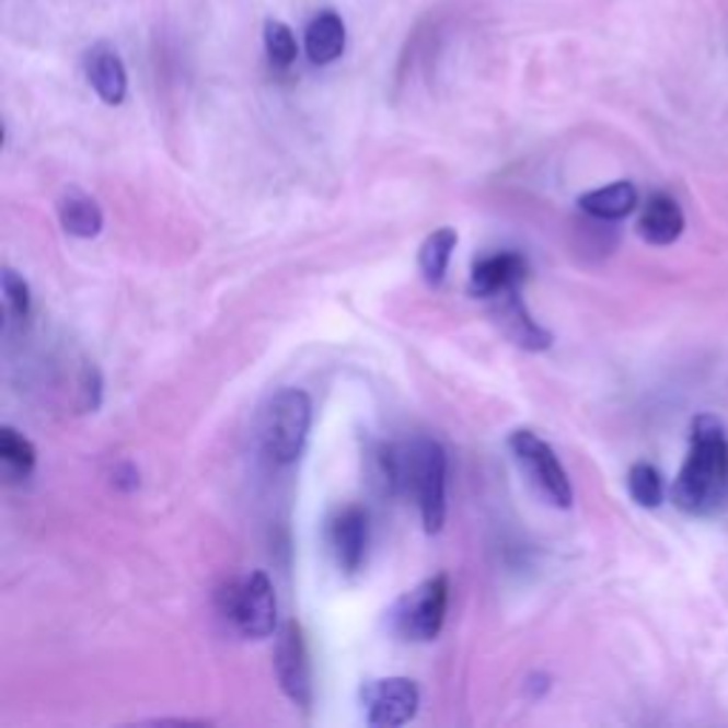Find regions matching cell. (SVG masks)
Instances as JSON below:
<instances>
[{
    "label": "cell",
    "mask_w": 728,
    "mask_h": 728,
    "mask_svg": "<svg viewBox=\"0 0 728 728\" xmlns=\"http://www.w3.org/2000/svg\"><path fill=\"white\" fill-rule=\"evenodd\" d=\"M80 393H83V411H97L100 373H97V368H92V365H85L83 379H80Z\"/></svg>",
    "instance_id": "cell-22"
},
{
    "label": "cell",
    "mask_w": 728,
    "mask_h": 728,
    "mask_svg": "<svg viewBox=\"0 0 728 728\" xmlns=\"http://www.w3.org/2000/svg\"><path fill=\"white\" fill-rule=\"evenodd\" d=\"M85 78L106 106H120L128 92V74L120 55L108 46H94L85 55Z\"/></svg>",
    "instance_id": "cell-12"
},
{
    "label": "cell",
    "mask_w": 728,
    "mask_h": 728,
    "mask_svg": "<svg viewBox=\"0 0 728 728\" xmlns=\"http://www.w3.org/2000/svg\"><path fill=\"white\" fill-rule=\"evenodd\" d=\"M626 484H629V495L635 498V504H640V507L655 509L663 504V478H660L658 470L651 467V464H646V461L632 464Z\"/></svg>",
    "instance_id": "cell-19"
},
{
    "label": "cell",
    "mask_w": 728,
    "mask_h": 728,
    "mask_svg": "<svg viewBox=\"0 0 728 728\" xmlns=\"http://www.w3.org/2000/svg\"><path fill=\"white\" fill-rule=\"evenodd\" d=\"M265 51H268V60L276 69H288L299 55V43L293 28L282 21H268L265 23Z\"/></svg>",
    "instance_id": "cell-20"
},
{
    "label": "cell",
    "mask_w": 728,
    "mask_h": 728,
    "mask_svg": "<svg viewBox=\"0 0 728 728\" xmlns=\"http://www.w3.org/2000/svg\"><path fill=\"white\" fill-rule=\"evenodd\" d=\"M580 211H587L589 217L603 222H615L629 217L637 206V188L626 180L612 185H603L598 192H589L578 199Z\"/></svg>",
    "instance_id": "cell-15"
},
{
    "label": "cell",
    "mask_w": 728,
    "mask_h": 728,
    "mask_svg": "<svg viewBox=\"0 0 728 728\" xmlns=\"http://www.w3.org/2000/svg\"><path fill=\"white\" fill-rule=\"evenodd\" d=\"M509 450L523 467V473L530 475V482L535 484L538 493L544 495L546 501L555 507L566 509L573 507V484L566 475L564 464L558 461L555 450L546 444L538 432L532 430H516L509 436Z\"/></svg>",
    "instance_id": "cell-6"
},
{
    "label": "cell",
    "mask_w": 728,
    "mask_h": 728,
    "mask_svg": "<svg viewBox=\"0 0 728 728\" xmlns=\"http://www.w3.org/2000/svg\"><path fill=\"white\" fill-rule=\"evenodd\" d=\"M0 459H3V464H7V470L14 478H26V475L35 470L37 450L35 444L14 430V427H3V430H0Z\"/></svg>",
    "instance_id": "cell-18"
},
{
    "label": "cell",
    "mask_w": 728,
    "mask_h": 728,
    "mask_svg": "<svg viewBox=\"0 0 728 728\" xmlns=\"http://www.w3.org/2000/svg\"><path fill=\"white\" fill-rule=\"evenodd\" d=\"M418 686L407 678H382L370 680L361 689V706L368 723L375 728H396L411 723L418 712Z\"/></svg>",
    "instance_id": "cell-8"
},
{
    "label": "cell",
    "mask_w": 728,
    "mask_h": 728,
    "mask_svg": "<svg viewBox=\"0 0 728 728\" xmlns=\"http://www.w3.org/2000/svg\"><path fill=\"white\" fill-rule=\"evenodd\" d=\"M447 601H450V580L447 575H432L425 583H418L413 592L398 598V603L390 612V623L404 640L425 644L439 635L444 626Z\"/></svg>",
    "instance_id": "cell-5"
},
{
    "label": "cell",
    "mask_w": 728,
    "mask_h": 728,
    "mask_svg": "<svg viewBox=\"0 0 728 728\" xmlns=\"http://www.w3.org/2000/svg\"><path fill=\"white\" fill-rule=\"evenodd\" d=\"M495 302V319L501 322L504 333H507L509 339L516 342L518 347L523 350H546L552 345V333L544 331V327L538 325L535 319L530 316L527 311V304L521 302L518 297V290L512 293H504V297L493 299Z\"/></svg>",
    "instance_id": "cell-11"
},
{
    "label": "cell",
    "mask_w": 728,
    "mask_h": 728,
    "mask_svg": "<svg viewBox=\"0 0 728 728\" xmlns=\"http://www.w3.org/2000/svg\"><path fill=\"white\" fill-rule=\"evenodd\" d=\"M683 228H686L683 211L669 194H651L637 217V234L649 245H672L683 234Z\"/></svg>",
    "instance_id": "cell-13"
},
{
    "label": "cell",
    "mask_w": 728,
    "mask_h": 728,
    "mask_svg": "<svg viewBox=\"0 0 728 728\" xmlns=\"http://www.w3.org/2000/svg\"><path fill=\"white\" fill-rule=\"evenodd\" d=\"M325 538L327 550H331L333 561H336L342 573H359L365 558H368L370 544L368 509L359 507V504H347V507L336 509L331 521H327Z\"/></svg>",
    "instance_id": "cell-9"
},
{
    "label": "cell",
    "mask_w": 728,
    "mask_h": 728,
    "mask_svg": "<svg viewBox=\"0 0 728 728\" xmlns=\"http://www.w3.org/2000/svg\"><path fill=\"white\" fill-rule=\"evenodd\" d=\"M530 265L516 251H498L473 265L470 276V293L478 299H498L504 293L521 288L527 282Z\"/></svg>",
    "instance_id": "cell-10"
},
{
    "label": "cell",
    "mask_w": 728,
    "mask_h": 728,
    "mask_svg": "<svg viewBox=\"0 0 728 728\" xmlns=\"http://www.w3.org/2000/svg\"><path fill=\"white\" fill-rule=\"evenodd\" d=\"M222 615L231 617L242 637L262 640L276 629V594L265 573H251L247 578L228 583L220 592Z\"/></svg>",
    "instance_id": "cell-4"
},
{
    "label": "cell",
    "mask_w": 728,
    "mask_h": 728,
    "mask_svg": "<svg viewBox=\"0 0 728 728\" xmlns=\"http://www.w3.org/2000/svg\"><path fill=\"white\" fill-rule=\"evenodd\" d=\"M57 213H60V226L66 228V234L80 236V240H92V236L100 234V228H103V211L94 203L92 197H85L80 192H71L60 199V206H57Z\"/></svg>",
    "instance_id": "cell-16"
},
{
    "label": "cell",
    "mask_w": 728,
    "mask_h": 728,
    "mask_svg": "<svg viewBox=\"0 0 728 728\" xmlns=\"http://www.w3.org/2000/svg\"><path fill=\"white\" fill-rule=\"evenodd\" d=\"M455 245H459V234H455L453 228H439V231H432L427 236L421 251H418V270H421L427 285L444 282Z\"/></svg>",
    "instance_id": "cell-17"
},
{
    "label": "cell",
    "mask_w": 728,
    "mask_h": 728,
    "mask_svg": "<svg viewBox=\"0 0 728 728\" xmlns=\"http://www.w3.org/2000/svg\"><path fill=\"white\" fill-rule=\"evenodd\" d=\"M276 680L290 703L308 708L313 703V678H311V655L304 644V632L297 621H288L276 632L274 649Z\"/></svg>",
    "instance_id": "cell-7"
},
{
    "label": "cell",
    "mask_w": 728,
    "mask_h": 728,
    "mask_svg": "<svg viewBox=\"0 0 728 728\" xmlns=\"http://www.w3.org/2000/svg\"><path fill=\"white\" fill-rule=\"evenodd\" d=\"M728 498V436L720 418L692 421V447L672 484V501L686 516H712Z\"/></svg>",
    "instance_id": "cell-1"
},
{
    "label": "cell",
    "mask_w": 728,
    "mask_h": 728,
    "mask_svg": "<svg viewBox=\"0 0 728 728\" xmlns=\"http://www.w3.org/2000/svg\"><path fill=\"white\" fill-rule=\"evenodd\" d=\"M347 43V28L339 14L325 9L319 12L308 28H304V51L311 57V63L327 66L339 60Z\"/></svg>",
    "instance_id": "cell-14"
},
{
    "label": "cell",
    "mask_w": 728,
    "mask_h": 728,
    "mask_svg": "<svg viewBox=\"0 0 728 728\" xmlns=\"http://www.w3.org/2000/svg\"><path fill=\"white\" fill-rule=\"evenodd\" d=\"M313 407L304 390H279L259 416V444L262 453L274 464L285 467L302 455L311 432Z\"/></svg>",
    "instance_id": "cell-2"
},
{
    "label": "cell",
    "mask_w": 728,
    "mask_h": 728,
    "mask_svg": "<svg viewBox=\"0 0 728 728\" xmlns=\"http://www.w3.org/2000/svg\"><path fill=\"white\" fill-rule=\"evenodd\" d=\"M3 299H7V311L9 316L23 322L28 316V308H32V297H28V285L23 276L14 274L12 268L3 270Z\"/></svg>",
    "instance_id": "cell-21"
},
{
    "label": "cell",
    "mask_w": 728,
    "mask_h": 728,
    "mask_svg": "<svg viewBox=\"0 0 728 728\" xmlns=\"http://www.w3.org/2000/svg\"><path fill=\"white\" fill-rule=\"evenodd\" d=\"M404 495L421 509L425 530L439 532L447 516V453L439 441L421 439L404 444Z\"/></svg>",
    "instance_id": "cell-3"
}]
</instances>
